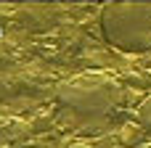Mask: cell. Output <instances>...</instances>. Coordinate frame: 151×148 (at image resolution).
Returning a JSON list of instances; mask_svg holds the SVG:
<instances>
[{"mask_svg": "<svg viewBox=\"0 0 151 148\" xmlns=\"http://www.w3.org/2000/svg\"><path fill=\"white\" fill-rule=\"evenodd\" d=\"M61 122L85 135L104 132L122 101V87L111 74L104 71H82L61 82L53 93Z\"/></svg>", "mask_w": 151, "mask_h": 148, "instance_id": "obj_1", "label": "cell"}, {"mask_svg": "<svg viewBox=\"0 0 151 148\" xmlns=\"http://www.w3.org/2000/svg\"><path fill=\"white\" fill-rule=\"evenodd\" d=\"M135 124L146 132V138H151V95H146L143 103L138 106V111H135Z\"/></svg>", "mask_w": 151, "mask_h": 148, "instance_id": "obj_3", "label": "cell"}, {"mask_svg": "<svg viewBox=\"0 0 151 148\" xmlns=\"http://www.w3.org/2000/svg\"><path fill=\"white\" fill-rule=\"evenodd\" d=\"M143 140H146V132L138 124H125V130H122V143H125V148L141 146Z\"/></svg>", "mask_w": 151, "mask_h": 148, "instance_id": "obj_4", "label": "cell"}, {"mask_svg": "<svg viewBox=\"0 0 151 148\" xmlns=\"http://www.w3.org/2000/svg\"><path fill=\"white\" fill-rule=\"evenodd\" d=\"M146 148H151V143H149V146H146Z\"/></svg>", "mask_w": 151, "mask_h": 148, "instance_id": "obj_6", "label": "cell"}, {"mask_svg": "<svg viewBox=\"0 0 151 148\" xmlns=\"http://www.w3.org/2000/svg\"><path fill=\"white\" fill-rule=\"evenodd\" d=\"M98 26L106 45L119 53L151 50V3H106Z\"/></svg>", "mask_w": 151, "mask_h": 148, "instance_id": "obj_2", "label": "cell"}, {"mask_svg": "<svg viewBox=\"0 0 151 148\" xmlns=\"http://www.w3.org/2000/svg\"><path fill=\"white\" fill-rule=\"evenodd\" d=\"M69 148H90V146H85V143H72Z\"/></svg>", "mask_w": 151, "mask_h": 148, "instance_id": "obj_5", "label": "cell"}]
</instances>
